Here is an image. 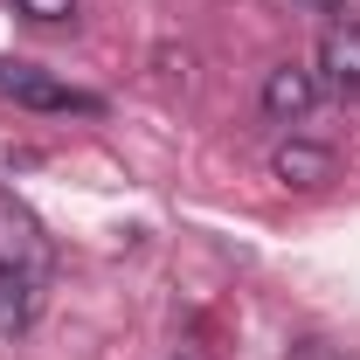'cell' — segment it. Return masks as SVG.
Wrapping results in <instances>:
<instances>
[{
  "instance_id": "obj_1",
  "label": "cell",
  "mask_w": 360,
  "mask_h": 360,
  "mask_svg": "<svg viewBox=\"0 0 360 360\" xmlns=\"http://www.w3.org/2000/svg\"><path fill=\"white\" fill-rule=\"evenodd\" d=\"M0 97H14L21 111H84V118L104 111L97 90H77L63 77H49V70H35V63H14V56H0Z\"/></svg>"
},
{
  "instance_id": "obj_2",
  "label": "cell",
  "mask_w": 360,
  "mask_h": 360,
  "mask_svg": "<svg viewBox=\"0 0 360 360\" xmlns=\"http://www.w3.org/2000/svg\"><path fill=\"white\" fill-rule=\"evenodd\" d=\"M0 270L21 277V284H35V291L49 284V236L7 187H0Z\"/></svg>"
},
{
  "instance_id": "obj_3",
  "label": "cell",
  "mask_w": 360,
  "mask_h": 360,
  "mask_svg": "<svg viewBox=\"0 0 360 360\" xmlns=\"http://www.w3.org/2000/svg\"><path fill=\"white\" fill-rule=\"evenodd\" d=\"M319 90H326L319 70H305V63H277V70L264 77V97H257V104H264L270 125H305L312 104H319Z\"/></svg>"
},
{
  "instance_id": "obj_4",
  "label": "cell",
  "mask_w": 360,
  "mask_h": 360,
  "mask_svg": "<svg viewBox=\"0 0 360 360\" xmlns=\"http://www.w3.org/2000/svg\"><path fill=\"white\" fill-rule=\"evenodd\" d=\"M270 174L284 180V187H298V194H319L326 180L340 174V153L319 146V139H284V146L270 153Z\"/></svg>"
},
{
  "instance_id": "obj_5",
  "label": "cell",
  "mask_w": 360,
  "mask_h": 360,
  "mask_svg": "<svg viewBox=\"0 0 360 360\" xmlns=\"http://www.w3.org/2000/svg\"><path fill=\"white\" fill-rule=\"evenodd\" d=\"M319 84L340 97H360V21H333L319 35Z\"/></svg>"
},
{
  "instance_id": "obj_6",
  "label": "cell",
  "mask_w": 360,
  "mask_h": 360,
  "mask_svg": "<svg viewBox=\"0 0 360 360\" xmlns=\"http://www.w3.org/2000/svg\"><path fill=\"white\" fill-rule=\"evenodd\" d=\"M21 21H35V28H70L77 21V0H7Z\"/></svg>"
},
{
  "instance_id": "obj_7",
  "label": "cell",
  "mask_w": 360,
  "mask_h": 360,
  "mask_svg": "<svg viewBox=\"0 0 360 360\" xmlns=\"http://www.w3.org/2000/svg\"><path fill=\"white\" fill-rule=\"evenodd\" d=\"M298 7H312V14H340L347 0H298Z\"/></svg>"
}]
</instances>
